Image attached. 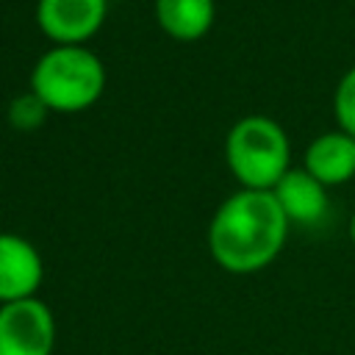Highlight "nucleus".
Here are the masks:
<instances>
[{
	"label": "nucleus",
	"mask_w": 355,
	"mask_h": 355,
	"mask_svg": "<svg viewBox=\"0 0 355 355\" xmlns=\"http://www.w3.org/2000/svg\"><path fill=\"white\" fill-rule=\"evenodd\" d=\"M55 316L47 302L31 297L0 305V355H53Z\"/></svg>",
	"instance_id": "4"
},
{
	"label": "nucleus",
	"mask_w": 355,
	"mask_h": 355,
	"mask_svg": "<svg viewBox=\"0 0 355 355\" xmlns=\"http://www.w3.org/2000/svg\"><path fill=\"white\" fill-rule=\"evenodd\" d=\"M302 169L324 186H338L355 178V139L344 130H327L305 147Z\"/></svg>",
	"instance_id": "8"
},
{
	"label": "nucleus",
	"mask_w": 355,
	"mask_h": 355,
	"mask_svg": "<svg viewBox=\"0 0 355 355\" xmlns=\"http://www.w3.org/2000/svg\"><path fill=\"white\" fill-rule=\"evenodd\" d=\"M225 161L241 189L272 191L291 169V144L277 119L250 114L227 130Z\"/></svg>",
	"instance_id": "3"
},
{
	"label": "nucleus",
	"mask_w": 355,
	"mask_h": 355,
	"mask_svg": "<svg viewBox=\"0 0 355 355\" xmlns=\"http://www.w3.org/2000/svg\"><path fill=\"white\" fill-rule=\"evenodd\" d=\"M53 111L33 94V92H25L19 97H14V103L8 105V122L11 128L17 130H36L44 125V119L50 116Z\"/></svg>",
	"instance_id": "10"
},
{
	"label": "nucleus",
	"mask_w": 355,
	"mask_h": 355,
	"mask_svg": "<svg viewBox=\"0 0 355 355\" xmlns=\"http://www.w3.org/2000/svg\"><path fill=\"white\" fill-rule=\"evenodd\" d=\"M216 17L214 0H155V19L169 39L197 42L202 39Z\"/></svg>",
	"instance_id": "9"
},
{
	"label": "nucleus",
	"mask_w": 355,
	"mask_h": 355,
	"mask_svg": "<svg viewBox=\"0 0 355 355\" xmlns=\"http://www.w3.org/2000/svg\"><path fill=\"white\" fill-rule=\"evenodd\" d=\"M105 89V67L86 44H53L31 72V92L53 114L92 108Z\"/></svg>",
	"instance_id": "2"
},
{
	"label": "nucleus",
	"mask_w": 355,
	"mask_h": 355,
	"mask_svg": "<svg viewBox=\"0 0 355 355\" xmlns=\"http://www.w3.org/2000/svg\"><path fill=\"white\" fill-rule=\"evenodd\" d=\"M277 205L283 208L288 225H316L324 214H327V186L319 183L311 172L300 169H288L280 183L272 189Z\"/></svg>",
	"instance_id": "7"
},
{
	"label": "nucleus",
	"mask_w": 355,
	"mask_h": 355,
	"mask_svg": "<svg viewBox=\"0 0 355 355\" xmlns=\"http://www.w3.org/2000/svg\"><path fill=\"white\" fill-rule=\"evenodd\" d=\"M333 116H336V125L338 130L349 133L355 139V67L347 69L336 86V94H333Z\"/></svg>",
	"instance_id": "11"
},
{
	"label": "nucleus",
	"mask_w": 355,
	"mask_h": 355,
	"mask_svg": "<svg viewBox=\"0 0 355 355\" xmlns=\"http://www.w3.org/2000/svg\"><path fill=\"white\" fill-rule=\"evenodd\" d=\"M42 280L44 263L39 250L17 233H0V305L36 297Z\"/></svg>",
	"instance_id": "6"
},
{
	"label": "nucleus",
	"mask_w": 355,
	"mask_h": 355,
	"mask_svg": "<svg viewBox=\"0 0 355 355\" xmlns=\"http://www.w3.org/2000/svg\"><path fill=\"white\" fill-rule=\"evenodd\" d=\"M108 0H39L36 25L53 44H86L105 22Z\"/></svg>",
	"instance_id": "5"
},
{
	"label": "nucleus",
	"mask_w": 355,
	"mask_h": 355,
	"mask_svg": "<svg viewBox=\"0 0 355 355\" xmlns=\"http://www.w3.org/2000/svg\"><path fill=\"white\" fill-rule=\"evenodd\" d=\"M288 236V219L272 191L239 189L208 225L211 258L233 275H252L269 266Z\"/></svg>",
	"instance_id": "1"
},
{
	"label": "nucleus",
	"mask_w": 355,
	"mask_h": 355,
	"mask_svg": "<svg viewBox=\"0 0 355 355\" xmlns=\"http://www.w3.org/2000/svg\"><path fill=\"white\" fill-rule=\"evenodd\" d=\"M349 239H352V244H355V214H352V219H349Z\"/></svg>",
	"instance_id": "12"
}]
</instances>
